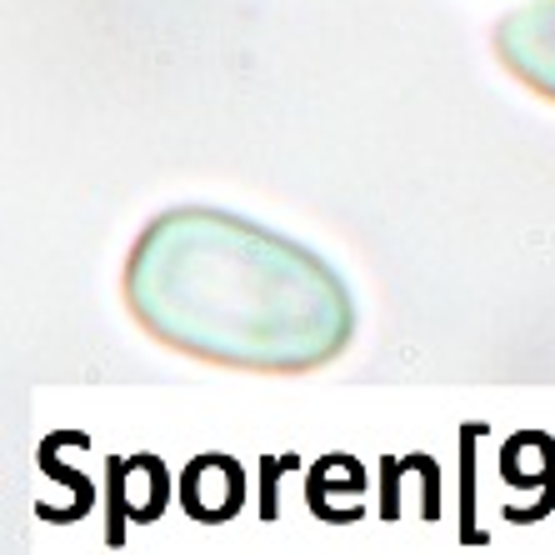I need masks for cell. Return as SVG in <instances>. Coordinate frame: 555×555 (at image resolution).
Masks as SVG:
<instances>
[{
  "label": "cell",
  "mask_w": 555,
  "mask_h": 555,
  "mask_svg": "<svg viewBox=\"0 0 555 555\" xmlns=\"http://www.w3.org/2000/svg\"><path fill=\"white\" fill-rule=\"evenodd\" d=\"M126 306L160 346L225 371L306 375L356 336V306L331 260L216 206L160 210L135 235Z\"/></svg>",
  "instance_id": "cell-1"
},
{
  "label": "cell",
  "mask_w": 555,
  "mask_h": 555,
  "mask_svg": "<svg viewBox=\"0 0 555 555\" xmlns=\"http://www.w3.org/2000/svg\"><path fill=\"white\" fill-rule=\"evenodd\" d=\"M495 55L520 86L555 101V0H526L495 26Z\"/></svg>",
  "instance_id": "cell-2"
}]
</instances>
